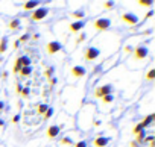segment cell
Wrapping results in <instances>:
<instances>
[{"instance_id":"1","label":"cell","mask_w":155,"mask_h":147,"mask_svg":"<svg viewBox=\"0 0 155 147\" xmlns=\"http://www.w3.org/2000/svg\"><path fill=\"white\" fill-rule=\"evenodd\" d=\"M47 14H49V9H47V8H37V9L34 11V14H32V20H34V21H40V20H43Z\"/></svg>"},{"instance_id":"2","label":"cell","mask_w":155,"mask_h":147,"mask_svg":"<svg viewBox=\"0 0 155 147\" xmlns=\"http://www.w3.org/2000/svg\"><path fill=\"white\" fill-rule=\"evenodd\" d=\"M110 26H111V20L110 18H99V20L94 21V27L97 30H107Z\"/></svg>"},{"instance_id":"3","label":"cell","mask_w":155,"mask_h":147,"mask_svg":"<svg viewBox=\"0 0 155 147\" xmlns=\"http://www.w3.org/2000/svg\"><path fill=\"white\" fill-rule=\"evenodd\" d=\"M99 55H101V50H99L97 47H94V46H91V47H88V49L85 50V59H87V61H93V59H96Z\"/></svg>"},{"instance_id":"4","label":"cell","mask_w":155,"mask_h":147,"mask_svg":"<svg viewBox=\"0 0 155 147\" xmlns=\"http://www.w3.org/2000/svg\"><path fill=\"white\" fill-rule=\"evenodd\" d=\"M122 20L126 23V24H131V26H135L138 24V17L135 14H131V12H126L122 15Z\"/></svg>"},{"instance_id":"5","label":"cell","mask_w":155,"mask_h":147,"mask_svg":"<svg viewBox=\"0 0 155 147\" xmlns=\"http://www.w3.org/2000/svg\"><path fill=\"white\" fill-rule=\"evenodd\" d=\"M108 94H113V85H110V84H107V85H104V87L96 90V96L97 97H104V96H108Z\"/></svg>"},{"instance_id":"6","label":"cell","mask_w":155,"mask_h":147,"mask_svg":"<svg viewBox=\"0 0 155 147\" xmlns=\"http://www.w3.org/2000/svg\"><path fill=\"white\" fill-rule=\"evenodd\" d=\"M61 49H62V44H61L59 41H52V43H49V44H47V52H49L50 55L58 53Z\"/></svg>"},{"instance_id":"7","label":"cell","mask_w":155,"mask_h":147,"mask_svg":"<svg viewBox=\"0 0 155 147\" xmlns=\"http://www.w3.org/2000/svg\"><path fill=\"white\" fill-rule=\"evenodd\" d=\"M111 139L108 138V136H97L94 141H93V144H94V147H107V144L110 142Z\"/></svg>"},{"instance_id":"8","label":"cell","mask_w":155,"mask_h":147,"mask_svg":"<svg viewBox=\"0 0 155 147\" xmlns=\"http://www.w3.org/2000/svg\"><path fill=\"white\" fill-rule=\"evenodd\" d=\"M71 73H73L74 78H82V76H85L87 70H85L84 67H81V65H76V67L71 68Z\"/></svg>"},{"instance_id":"9","label":"cell","mask_w":155,"mask_h":147,"mask_svg":"<svg viewBox=\"0 0 155 147\" xmlns=\"http://www.w3.org/2000/svg\"><path fill=\"white\" fill-rule=\"evenodd\" d=\"M146 56H147V47L138 46V47L135 49V58H137V59H144Z\"/></svg>"},{"instance_id":"10","label":"cell","mask_w":155,"mask_h":147,"mask_svg":"<svg viewBox=\"0 0 155 147\" xmlns=\"http://www.w3.org/2000/svg\"><path fill=\"white\" fill-rule=\"evenodd\" d=\"M85 26V21L84 20H79V21H74V23H71L70 24V30L71 32H79V30H82V27Z\"/></svg>"},{"instance_id":"11","label":"cell","mask_w":155,"mask_h":147,"mask_svg":"<svg viewBox=\"0 0 155 147\" xmlns=\"http://www.w3.org/2000/svg\"><path fill=\"white\" fill-rule=\"evenodd\" d=\"M59 127L58 126H50L49 129H47V136L49 138H56L58 136V133H59Z\"/></svg>"},{"instance_id":"12","label":"cell","mask_w":155,"mask_h":147,"mask_svg":"<svg viewBox=\"0 0 155 147\" xmlns=\"http://www.w3.org/2000/svg\"><path fill=\"white\" fill-rule=\"evenodd\" d=\"M18 73H20V75H21L23 78H28V76H31V73H32V68H31V67H21Z\"/></svg>"},{"instance_id":"13","label":"cell","mask_w":155,"mask_h":147,"mask_svg":"<svg viewBox=\"0 0 155 147\" xmlns=\"http://www.w3.org/2000/svg\"><path fill=\"white\" fill-rule=\"evenodd\" d=\"M6 49H8V38H6V37H3V38H2V41H0V53H5V52H6Z\"/></svg>"},{"instance_id":"14","label":"cell","mask_w":155,"mask_h":147,"mask_svg":"<svg viewBox=\"0 0 155 147\" xmlns=\"http://www.w3.org/2000/svg\"><path fill=\"white\" fill-rule=\"evenodd\" d=\"M153 118H155V115H153V114L147 115V117L144 118V121H141V126H143V127H147V126H149V124L153 121Z\"/></svg>"},{"instance_id":"15","label":"cell","mask_w":155,"mask_h":147,"mask_svg":"<svg viewBox=\"0 0 155 147\" xmlns=\"http://www.w3.org/2000/svg\"><path fill=\"white\" fill-rule=\"evenodd\" d=\"M38 5H40V3L37 2V0H34V2H26V3H25V9H26V11H29V9L37 8Z\"/></svg>"},{"instance_id":"16","label":"cell","mask_w":155,"mask_h":147,"mask_svg":"<svg viewBox=\"0 0 155 147\" xmlns=\"http://www.w3.org/2000/svg\"><path fill=\"white\" fill-rule=\"evenodd\" d=\"M20 27V20H12L11 23H9V29H18Z\"/></svg>"},{"instance_id":"17","label":"cell","mask_w":155,"mask_h":147,"mask_svg":"<svg viewBox=\"0 0 155 147\" xmlns=\"http://www.w3.org/2000/svg\"><path fill=\"white\" fill-rule=\"evenodd\" d=\"M84 15H85V12L82 9H78L73 12V17H76V18H84Z\"/></svg>"},{"instance_id":"18","label":"cell","mask_w":155,"mask_h":147,"mask_svg":"<svg viewBox=\"0 0 155 147\" xmlns=\"http://www.w3.org/2000/svg\"><path fill=\"white\" fill-rule=\"evenodd\" d=\"M47 109H49V106H47L46 103H40V105H38V112H40V114H44Z\"/></svg>"},{"instance_id":"19","label":"cell","mask_w":155,"mask_h":147,"mask_svg":"<svg viewBox=\"0 0 155 147\" xmlns=\"http://www.w3.org/2000/svg\"><path fill=\"white\" fill-rule=\"evenodd\" d=\"M144 136H146V132H144V129H143L141 132H138V136H137V142H143Z\"/></svg>"},{"instance_id":"20","label":"cell","mask_w":155,"mask_h":147,"mask_svg":"<svg viewBox=\"0 0 155 147\" xmlns=\"http://www.w3.org/2000/svg\"><path fill=\"white\" fill-rule=\"evenodd\" d=\"M138 3L143 5V6H153V2H152V0H140Z\"/></svg>"},{"instance_id":"21","label":"cell","mask_w":155,"mask_h":147,"mask_svg":"<svg viewBox=\"0 0 155 147\" xmlns=\"http://www.w3.org/2000/svg\"><path fill=\"white\" fill-rule=\"evenodd\" d=\"M102 99H104L105 103H111V102L114 100V96H113V94H108V96H104Z\"/></svg>"},{"instance_id":"22","label":"cell","mask_w":155,"mask_h":147,"mask_svg":"<svg viewBox=\"0 0 155 147\" xmlns=\"http://www.w3.org/2000/svg\"><path fill=\"white\" fill-rule=\"evenodd\" d=\"M53 112H55V111H53V108H49V109L44 112V118H46V120H47V118H50V117L53 115Z\"/></svg>"},{"instance_id":"23","label":"cell","mask_w":155,"mask_h":147,"mask_svg":"<svg viewBox=\"0 0 155 147\" xmlns=\"http://www.w3.org/2000/svg\"><path fill=\"white\" fill-rule=\"evenodd\" d=\"M61 144H73V139H71L70 136H64V138L61 139Z\"/></svg>"},{"instance_id":"24","label":"cell","mask_w":155,"mask_h":147,"mask_svg":"<svg viewBox=\"0 0 155 147\" xmlns=\"http://www.w3.org/2000/svg\"><path fill=\"white\" fill-rule=\"evenodd\" d=\"M53 73H55V68H53V67H49L47 71H46V76H47V78H52Z\"/></svg>"},{"instance_id":"25","label":"cell","mask_w":155,"mask_h":147,"mask_svg":"<svg viewBox=\"0 0 155 147\" xmlns=\"http://www.w3.org/2000/svg\"><path fill=\"white\" fill-rule=\"evenodd\" d=\"M153 78H155V70H150V71L147 73V79H149V81H152Z\"/></svg>"},{"instance_id":"26","label":"cell","mask_w":155,"mask_h":147,"mask_svg":"<svg viewBox=\"0 0 155 147\" xmlns=\"http://www.w3.org/2000/svg\"><path fill=\"white\" fill-rule=\"evenodd\" d=\"M107 9H113V6H114V2H105V5H104Z\"/></svg>"},{"instance_id":"27","label":"cell","mask_w":155,"mask_h":147,"mask_svg":"<svg viewBox=\"0 0 155 147\" xmlns=\"http://www.w3.org/2000/svg\"><path fill=\"white\" fill-rule=\"evenodd\" d=\"M28 40H29V34H25V35L18 40V43H25V41H28Z\"/></svg>"},{"instance_id":"28","label":"cell","mask_w":155,"mask_h":147,"mask_svg":"<svg viewBox=\"0 0 155 147\" xmlns=\"http://www.w3.org/2000/svg\"><path fill=\"white\" fill-rule=\"evenodd\" d=\"M29 93H31V90H29V88H28V87H26V88H23V90H21V94H23V96H25V97H28V96H29Z\"/></svg>"},{"instance_id":"29","label":"cell","mask_w":155,"mask_h":147,"mask_svg":"<svg viewBox=\"0 0 155 147\" xmlns=\"http://www.w3.org/2000/svg\"><path fill=\"white\" fill-rule=\"evenodd\" d=\"M143 129H144V127H143V126H141V123H140V124H137V126H135V129H134V132H135V133H138V132H141Z\"/></svg>"},{"instance_id":"30","label":"cell","mask_w":155,"mask_h":147,"mask_svg":"<svg viewBox=\"0 0 155 147\" xmlns=\"http://www.w3.org/2000/svg\"><path fill=\"white\" fill-rule=\"evenodd\" d=\"M76 147H87V141H78Z\"/></svg>"},{"instance_id":"31","label":"cell","mask_w":155,"mask_h":147,"mask_svg":"<svg viewBox=\"0 0 155 147\" xmlns=\"http://www.w3.org/2000/svg\"><path fill=\"white\" fill-rule=\"evenodd\" d=\"M85 38H87V34H81V35H79V38H78V43H81V41H84Z\"/></svg>"},{"instance_id":"32","label":"cell","mask_w":155,"mask_h":147,"mask_svg":"<svg viewBox=\"0 0 155 147\" xmlns=\"http://www.w3.org/2000/svg\"><path fill=\"white\" fill-rule=\"evenodd\" d=\"M152 141H153V136H147L143 139V142H152Z\"/></svg>"},{"instance_id":"33","label":"cell","mask_w":155,"mask_h":147,"mask_svg":"<svg viewBox=\"0 0 155 147\" xmlns=\"http://www.w3.org/2000/svg\"><path fill=\"white\" fill-rule=\"evenodd\" d=\"M12 121H14V123H18V121H20V115H14Z\"/></svg>"},{"instance_id":"34","label":"cell","mask_w":155,"mask_h":147,"mask_svg":"<svg viewBox=\"0 0 155 147\" xmlns=\"http://www.w3.org/2000/svg\"><path fill=\"white\" fill-rule=\"evenodd\" d=\"M152 15H153V11H152V9H150V11H149V12H147V14H146V18H150V17H152Z\"/></svg>"},{"instance_id":"35","label":"cell","mask_w":155,"mask_h":147,"mask_svg":"<svg viewBox=\"0 0 155 147\" xmlns=\"http://www.w3.org/2000/svg\"><path fill=\"white\" fill-rule=\"evenodd\" d=\"M125 52L131 53V52H132V47H131V46H126V47H125Z\"/></svg>"},{"instance_id":"36","label":"cell","mask_w":155,"mask_h":147,"mask_svg":"<svg viewBox=\"0 0 155 147\" xmlns=\"http://www.w3.org/2000/svg\"><path fill=\"white\" fill-rule=\"evenodd\" d=\"M50 84L55 85V84H56V79H55V78H50Z\"/></svg>"},{"instance_id":"37","label":"cell","mask_w":155,"mask_h":147,"mask_svg":"<svg viewBox=\"0 0 155 147\" xmlns=\"http://www.w3.org/2000/svg\"><path fill=\"white\" fill-rule=\"evenodd\" d=\"M3 108H5V103H3V102H2V100H0V111H2V109H3Z\"/></svg>"},{"instance_id":"38","label":"cell","mask_w":155,"mask_h":147,"mask_svg":"<svg viewBox=\"0 0 155 147\" xmlns=\"http://www.w3.org/2000/svg\"><path fill=\"white\" fill-rule=\"evenodd\" d=\"M17 91H18V93H21V85H20V84L17 85Z\"/></svg>"},{"instance_id":"39","label":"cell","mask_w":155,"mask_h":147,"mask_svg":"<svg viewBox=\"0 0 155 147\" xmlns=\"http://www.w3.org/2000/svg\"><path fill=\"white\" fill-rule=\"evenodd\" d=\"M3 124H5V120H3V118H0V126H3Z\"/></svg>"},{"instance_id":"40","label":"cell","mask_w":155,"mask_h":147,"mask_svg":"<svg viewBox=\"0 0 155 147\" xmlns=\"http://www.w3.org/2000/svg\"><path fill=\"white\" fill-rule=\"evenodd\" d=\"M131 147H138V145H137V142H132V144H131Z\"/></svg>"},{"instance_id":"41","label":"cell","mask_w":155,"mask_h":147,"mask_svg":"<svg viewBox=\"0 0 155 147\" xmlns=\"http://www.w3.org/2000/svg\"><path fill=\"white\" fill-rule=\"evenodd\" d=\"M0 62H2V58H0Z\"/></svg>"}]
</instances>
